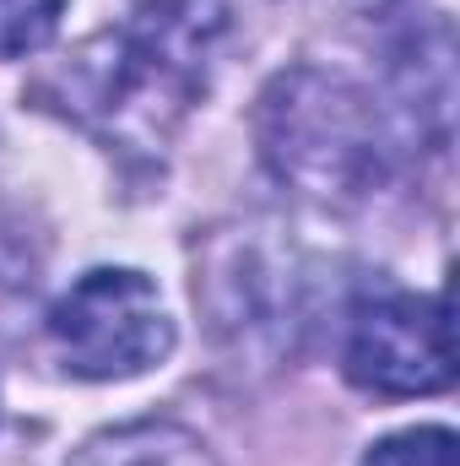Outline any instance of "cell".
Instances as JSON below:
<instances>
[{
    "label": "cell",
    "mask_w": 460,
    "mask_h": 466,
    "mask_svg": "<svg viewBox=\"0 0 460 466\" xmlns=\"http://www.w3.org/2000/svg\"><path fill=\"white\" fill-rule=\"evenodd\" d=\"M217 27L223 11H206V0H146L125 27L87 38L60 71H49L38 98L109 147L152 152L206 87Z\"/></svg>",
    "instance_id": "6da1fadb"
},
{
    "label": "cell",
    "mask_w": 460,
    "mask_h": 466,
    "mask_svg": "<svg viewBox=\"0 0 460 466\" xmlns=\"http://www.w3.org/2000/svg\"><path fill=\"white\" fill-rule=\"evenodd\" d=\"M260 147L265 163L315 201H352L379 179V119L342 76H282L260 104Z\"/></svg>",
    "instance_id": "7a4b0ae2"
},
{
    "label": "cell",
    "mask_w": 460,
    "mask_h": 466,
    "mask_svg": "<svg viewBox=\"0 0 460 466\" xmlns=\"http://www.w3.org/2000/svg\"><path fill=\"white\" fill-rule=\"evenodd\" d=\"M49 342L82 380H130L174 352V320L152 277L130 266H98L49 309Z\"/></svg>",
    "instance_id": "3957f363"
},
{
    "label": "cell",
    "mask_w": 460,
    "mask_h": 466,
    "mask_svg": "<svg viewBox=\"0 0 460 466\" xmlns=\"http://www.w3.org/2000/svg\"><path fill=\"white\" fill-rule=\"evenodd\" d=\"M346 380L374 396H434L455 385V326L445 293H390L346 337Z\"/></svg>",
    "instance_id": "277c9868"
},
{
    "label": "cell",
    "mask_w": 460,
    "mask_h": 466,
    "mask_svg": "<svg viewBox=\"0 0 460 466\" xmlns=\"http://www.w3.org/2000/svg\"><path fill=\"white\" fill-rule=\"evenodd\" d=\"M71 466H217V456L201 445V434L163 423V418H141V423H119L93 434Z\"/></svg>",
    "instance_id": "5b68a950"
},
{
    "label": "cell",
    "mask_w": 460,
    "mask_h": 466,
    "mask_svg": "<svg viewBox=\"0 0 460 466\" xmlns=\"http://www.w3.org/2000/svg\"><path fill=\"white\" fill-rule=\"evenodd\" d=\"M65 0H0V60H22L44 49L60 27Z\"/></svg>",
    "instance_id": "8992f818"
},
{
    "label": "cell",
    "mask_w": 460,
    "mask_h": 466,
    "mask_svg": "<svg viewBox=\"0 0 460 466\" xmlns=\"http://www.w3.org/2000/svg\"><path fill=\"white\" fill-rule=\"evenodd\" d=\"M363 466H460V440L450 429H401L379 440Z\"/></svg>",
    "instance_id": "52a82bcc"
}]
</instances>
